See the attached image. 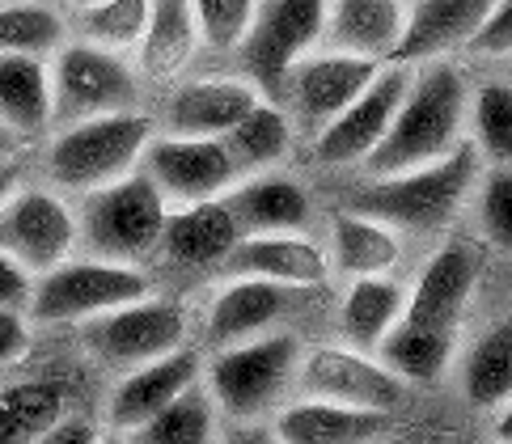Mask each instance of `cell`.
<instances>
[{"instance_id": "cell-28", "label": "cell", "mask_w": 512, "mask_h": 444, "mask_svg": "<svg viewBox=\"0 0 512 444\" xmlns=\"http://www.w3.org/2000/svg\"><path fill=\"white\" fill-rule=\"evenodd\" d=\"M407 288L394 275H356L339 301V335L356 351H377V343L390 335L398 322Z\"/></svg>"}, {"instance_id": "cell-32", "label": "cell", "mask_w": 512, "mask_h": 444, "mask_svg": "<svg viewBox=\"0 0 512 444\" xmlns=\"http://www.w3.org/2000/svg\"><path fill=\"white\" fill-rule=\"evenodd\" d=\"M508 390H512V326L504 318L474 339L470 356L462 364V394L474 406L491 411L496 402L508 398Z\"/></svg>"}, {"instance_id": "cell-10", "label": "cell", "mask_w": 512, "mask_h": 444, "mask_svg": "<svg viewBox=\"0 0 512 444\" xmlns=\"http://www.w3.org/2000/svg\"><path fill=\"white\" fill-rule=\"evenodd\" d=\"M309 398H331L347 406L398 411L407 402V381L394 377L373 351H356L347 343H318L297 356V377Z\"/></svg>"}, {"instance_id": "cell-26", "label": "cell", "mask_w": 512, "mask_h": 444, "mask_svg": "<svg viewBox=\"0 0 512 444\" xmlns=\"http://www.w3.org/2000/svg\"><path fill=\"white\" fill-rule=\"evenodd\" d=\"M204 47L187 0H149V22L136 43V72L157 85L174 81Z\"/></svg>"}, {"instance_id": "cell-18", "label": "cell", "mask_w": 512, "mask_h": 444, "mask_svg": "<svg viewBox=\"0 0 512 444\" xmlns=\"http://www.w3.org/2000/svg\"><path fill=\"white\" fill-rule=\"evenodd\" d=\"M199 373H204V360H199L195 347H174L166 356H153L144 364H132L127 373L115 381L111 398H106V423L115 432H132L140 428L149 415H157L182 385H191Z\"/></svg>"}, {"instance_id": "cell-40", "label": "cell", "mask_w": 512, "mask_h": 444, "mask_svg": "<svg viewBox=\"0 0 512 444\" xmlns=\"http://www.w3.org/2000/svg\"><path fill=\"white\" fill-rule=\"evenodd\" d=\"M30 288H34V275L17 263L13 254L0 250V309H22L26 313Z\"/></svg>"}, {"instance_id": "cell-39", "label": "cell", "mask_w": 512, "mask_h": 444, "mask_svg": "<svg viewBox=\"0 0 512 444\" xmlns=\"http://www.w3.org/2000/svg\"><path fill=\"white\" fill-rule=\"evenodd\" d=\"M466 47L474 55H491V60L508 55V47H512V0H496V5L483 13V22L470 30Z\"/></svg>"}, {"instance_id": "cell-35", "label": "cell", "mask_w": 512, "mask_h": 444, "mask_svg": "<svg viewBox=\"0 0 512 444\" xmlns=\"http://www.w3.org/2000/svg\"><path fill=\"white\" fill-rule=\"evenodd\" d=\"M144 22H149V0H94V5L81 9L77 30L85 43L132 55L144 34Z\"/></svg>"}, {"instance_id": "cell-22", "label": "cell", "mask_w": 512, "mask_h": 444, "mask_svg": "<svg viewBox=\"0 0 512 444\" xmlns=\"http://www.w3.org/2000/svg\"><path fill=\"white\" fill-rule=\"evenodd\" d=\"M407 30V0H326L318 47L390 60Z\"/></svg>"}, {"instance_id": "cell-4", "label": "cell", "mask_w": 512, "mask_h": 444, "mask_svg": "<svg viewBox=\"0 0 512 444\" xmlns=\"http://www.w3.org/2000/svg\"><path fill=\"white\" fill-rule=\"evenodd\" d=\"M170 203L157 191V182L136 165L115 182H102L94 191H81L77 203V246L94 258L111 263H149L161 246Z\"/></svg>"}, {"instance_id": "cell-24", "label": "cell", "mask_w": 512, "mask_h": 444, "mask_svg": "<svg viewBox=\"0 0 512 444\" xmlns=\"http://www.w3.org/2000/svg\"><path fill=\"white\" fill-rule=\"evenodd\" d=\"M491 5L496 0H415V5H407V30H402L390 60L419 64L466 47L470 30L483 22Z\"/></svg>"}, {"instance_id": "cell-41", "label": "cell", "mask_w": 512, "mask_h": 444, "mask_svg": "<svg viewBox=\"0 0 512 444\" xmlns=\"http://www.w3.org/2000/svg\"><path fill=\"white\" fill-rule=\"evenodd\" d=\"M30 347V322L22 309H0V368L22 360Z\"/></svg>"}, {"instance_id": "cell-17", "label": "cell", "mask_w": 512, "mask_h": 444, "mask_svg": "<svg viewBox=\"0 0 512 444\" xmlns=\"http://www.w3.org/2000/svg\"><path fill=\"white\" fill-rule=\"evenodd\" d=\"M225 275H259L288 288H318L331 275V258L309 233H242L221 258Z\"/></svg>"}, {"instance_id": "cell-27", "label": "cell", "mask_w": 512, "mask_h": 444, "mask_svg": "<svg viewBox=\"0 0 512 444\" xmlns=\"http://www.w3.org/2000/svg\"><path fill=\"white\" fill-rule=\"evenodd\" d=\"M0 123L22 140L51 127V64L43 55L0 51Z\"/></svg>"}, {"instance_id": "cell-43", "label": "cell", "mask_w": 512, "mask_h": 444, "mask_svg": "<svg viewBox=\"0 0 512 444\" xmlns=\"http://www.w3.org/2000/svg\"><path fill=\"white\" fill-rule=\"evenodd\" d=\"M17 148H22V136H13L5 123H0V157H17Z\"/></svg>"}, {"instance_id": "cell-38", "label": "cell", "mask_w": 512, "mask_h": 444, "mask_svg": "<svg viewBox=\"0 0 512 444\" xmlns=\"http://www.w3.org/2000/svg\"><path fill=\"white\" fill-rule=\"evenodd\" d=\"M187 5H191V17H195L199 43L216 47V51H229V47H237L246 39L259 0H187Z\"/></svg>"}, {"instance_id": "cell-16", "label": "cell", "mask_w": 512, "mask_h": 444, "mask_svg": "<svg viewBox=\"0 0 512 444\" xmlns=\"http://www.w3.org/2000/svg\"><path fill=\"white\" fill-rule=\"evenodd\" d=\"M297 292L301 288L259 280V275H229V284L208 305V326H204L208 347L212 351L233 347L254 335H267V330H280L288 309L297 305Z\"/></svg>"}, {"instance_id": "cell-1", "label": "cell", "mask_w": 512, "mask_h": 444, "mask_svg": "<svg viewBox=\"0 0 512 444\" xmlns=\"http://www.w3.org/2000/svg\"><path fill=\"white\" fill-rule=\"evenodd\" d=\"M466 110H470V85L462 77V68L449 64L445 55L411 64L407 89H402V102L394 110L386 136L360 161V170L369 178H381V174L415 170L424 161L445 157L449 148L466 140L462 136Z\"/></svg>"}, {"instance_id": "cell-20", "label": "cell", "mask_w": 512, "mask_h": 444, "mask_svg": "<svg viewBox=\"0 0 512 444\" xmlns=\"http://www.w3.org/2000/svg\"><path fill=\"white\" fill-rule=\"evenodd\" d=\"M237 237H242V229H237L225 195L195 199V203H170L157 254H166L174 267H191V271L221 267V258L233 250Z\"/></svg>"}, {"instance_id": "cell-14", "label": "cell", "mask_w": 512, "mask_h": 444, "mask_svg": "<svg viewBox=\"0 0 512 444\" xmlns=\"http://www.w3.org/2000/svg\"><path fill=\"white\" fill-rule=\"evenodd\" d=\"M381 64L386 60H373V55H347V51H326V47L305 51L284 77L288 102H292V127L318 136L377 77Z\"/></svg>"}, {"instance_id": "cell-42", "label": "cell", "mask_w": 512, "mask_h": 444, "mask_svg": "<svg viewBox=\"0 0 512 444\" xmlns=\"http://www.w3.org/2000/svg\"><path fill=\"white\" fill-rule=\"evenodd\" d=\"M13 187H17V165H13V157H0V203L9 199Z\"/></svg>"}, {"instance_id": "cell-5", "label": "cell", "mask_w": 512, "mask_h": 444, "mask_svg": "<svg viewBox=\"0 0 512 444\" xmlns=\"http://www.w3.org/2000/svg\"><path fill=\"white\" fill-rule=\"evenodd\" d=\"M301 343L288 330H267L246 343L216 347L204 364V385L216 402V411L229 419H259L280 402V394L297 377Z\"/></svg>"}, {"instance_id": "cell-23", "label": "cell", "mask_w": 512, "mask_h": 444, "mask_svg": "<svg viewBox=\"0 0 512 444\" xmlns=\"http://www.w3.org/2000/svg\"><path fill=\"white\" fill-rule=\"evenodd\" d=\"M386 428H390V411L305 394L301 402L284 406L276 415L271 436L284 444H360V440H377Z\"/></svg>"}, {"instance_id": "cell-19", "label": "cell", "mask_w": 512, "mask_h": 444, "mask_svg": "<svg viewBox=\"0 0 512 444\" xmlns=\"http://www.w3.org/2000/svg\"><path fill=\"white\" fill-rule=\"evenodd\" d=\"M263 98V89L246 77H208L178 85L166 115L157 119V132L170 136H216L221 140L229 127L246 115V110Z\"/></svg>"}, {"instance_id": "cell-31", "label": "cell", "mask_w": 512, "mask_h": 444, "mask_svg": "<svg viewBox=\"0 0 512 444\" xmlns=\"http://www.w3.org/2000/svg\"><path fill=\"white\" fill-rule=\"evenodd\" d=\"M216 419H221V411H216L204 377H195L191 385H182L157 415H149L127 436L140 444H204L216 436Z\"/></svg>"}, {"instance_id": "cell-15", "label": "cell", "mask_w": 512, "mask_h": 444, "mask_svg": "<svg viewBox=\"0 0 512 444\" xmlns=\"http://www.w3.org/2000/svg\"><path fill=\"white\" fill-rule=\"evenodd\" d=\"M479 275H483L479 246H470V242L441 246L424 267H419L415 284L407 288V301H402L398 318L457 335V330H462L466 309L474 301V288H479Z\"/></svg>"}, {"instance_id": "cell-7", "label": "cell", "mask_w": 512, "mask_h": 444, "mask_svg": "<svg viewBox=\"0 0 512 444\" xmlns=\"http://www.w3.org/2000/svg\"><path fill=\"white\" fill-rule=\"evenodd\" d=\"M140 106V72L119 51L94 43H64L51 55V123Z\"/></svg>"}, {"instance_id": "cell-2", "label": "cell", "mask_w": 512, "mask_h": 444, "mask_svg": "<svg viewBox=\"0 0 512 444\" xmlns=\"http://www.w3.org/2000/svg\"><path fill=\"white\" fill-rule=\"evenodd\" d=\"M479 174H483V153L470 140H462L445 157L424 161L415 170L360 182L352 199H347V208L381 220V225L398 229L402 237H432L453 225V216L462 212Z\"/></svg>"}, {"instance_id": "cell-25", "label": "cell", "mask_w": 512, "mask_h": 444, "mask_svg": "<svg viewBox=\"0 0 512 444\" xmlns=\"http://www.w3.org/2000/svg\"><path fill=\"white\" fill-rule=\"evenodd\" d=\"M402 254H407V237L398 229L352 208L335 212L326 258H331V267L339 275H347V280H356V275H394Z\"/></svg>"}, {"instance_id": "cell-37", "label": "cell", "mask_w": 512, "mask_h": 444, "mask_svg": "<svg viewBox=\"0 0 512 444\" xmlns=\"http://www.w3.org/2000/svg\"><path fill=\"white\" fill-rule=\"evenodd\" d=\"M474 208H479V229L487 246L508 250L512 242V174L508 165H483L479 182H474Z\"/></svg>"}, {"instance_id": "cell-13", "label": "cell", "mask_w": 512, "mask_h": 444, "mask_svg": "<svg viewBox=\"0 0 512 444\" xmlns=\"http://www.w3.org/2000/svg\"><path fill=\"white\" fill-rule=\"evenodd\" d=\"M407 77H411V64H398V60L381 64L377 77L314 136V157L322 165H331V170L360 165L377 148V140L386 136V127L402 102V89H407Z\"/></svg>"}, {"instance_id": "cell-9", "label": "cell", "mask_w": 512, "mask_h": 444, "mask_svg": "<svg viewBox=\"0 0 512 444\" xmlns=\"http://www.w3.org/2000/svg\"><path fill=\"white\" fill-rule=\"evenodd\" d=\"M0 250L30 275L64 263L77 250V208L56 187H13L0 203Z\"/></svg>"}, {"instance_id": "cell-34", "label": "cell", "mask_w": 512, "mask_h": 444, "mask_svg": "<svg viewBox=\"0 0 512 444\" xmlns=\"http://www.w3.org/2000/svg\"><path fill=\"white\" fill-rule=\"evenodd\" d=\"M68 43V22L64 13L34 5V0H13L0 5V51L17 55H56Z\"/></svg>"}, {"instance_id": "cell-36", "label": "cell", "mask_w": 512, "mask_h": 444, "mask_svg": "<svg viewBox=\"0 0 512 444\" xmlns=\"http://www.w3.org/2000/svg\"><path fill=\"white\" fill-rule=\"evenodd\" d=\"M466 119H474V148L491 165H508L512 157V89L508 81H487L474 94Z\"/></svg>"}, {"instance_id": "cell-11", "label": "cell", "mask_w": 512, "mask_h": 444, "mask_svg": "<svg viewBox=\"0 0 512 444\" xmlns=\"http://www.w3.org/2000/svg\"><path fill=\"white\" fill-rule=\"evenodd\" d=\"M140 170L157 182L166 203H195V199H216L225 195L242 170L233 165L225 140L216 136H170L153 132L144 144Z\"/></svg>"}, {"instance_id": "cell-3", "label": "cell", "mask_w": 512, "mask_h": 444, "mask_svg": "<svg viewBox=\"0 0 512 444\" xmlns=\"http://www.w3.org/2000/svg\"><path fill=\"white\" fill-rule=\"evenodd\" d=\"M157 119L140 106L111 110V115H89L64 123L47 148V182L64 195L94 191L102 182H115L127 170H136L144 144L153 140Z\"/></svg>"}, {"instance_id": "cell-44", "label": "cell", "mask_w": 512, "mask_h": 444, "mask_svg": "<svg viewBox=\"0 0 512 444\" xmlns=\"http://www.w3.org/2000/svg\"><path fill=\"white\" fill-rule=\"evenodd\" d=\"M64 5H72V9H85V5H94V0H64Z\"/></svg>"}, {"instance_id": "cell-29", "label": "cell", "mask_w": 512, "mask_h": 444, "mask_svg": "<svg viewBox=\"0 0 512 444\" xmlns=\"http://www.w3.org/2000/svg\"><path fill=\"white\" fill-rule=\"evenodd\" d=\"M292 136H297V127H292V115L284 106H276L267 94L254 102L242 119H237L229 132L221 136L233 165L246 174H259V170H276V165L292 153Z\"/></svg>"}, {"instance_id": "cell-21", "label": "cell", "mask_w": 512, "mask_h": 444, "mask_svg": "<svg viewBox=\"0 0 512 444\" xmlns=\"http://www.w3.org/2000/svg\"><path fill=\"white\" fill-rule=\"evenodd\" d=\"M225 203L242 233H309V220H314L309 191L280 170L237 178L225 191Z\"/></svg>"}, {"instance_id": "cell-6", "label": "cell", "mask_w": 512, "mask_h": 444, "mask_svg": "<svg viewBox=\"0 0 512 444\" xmlns=\"http://www.w3.org/2000/svg\"><path fill=\"white\" fill-rule=\"evenodd\" d=\"M153 292V280L136 263H111V258H64V263L34 275L30 288V322H85L115 309L123 301Z\"/></svg>"}, {"instance_id": "cell-33", "label": "cell", "mask_w": 512, "mask_h": 444, "mask_svg": "<svg viewBox=\"0 0 512 444\" xmlns=\"http://www.w3.org/2000/svg\"><path fill=\"white\" fill-rule=\"evenodd\" d=\"M68 415L64 390L51 381H26L0 390V440H43Z\"/></svg>"}, {"instance_id": "cell-30", "label": "cell", "mask_w": 512, "mask_h": 444, "mask_svg": "<svg viewBox=\"0 0 512 444\" xmlns=\"http://www.w3.org/2000/svg\"><path fill=\"white\" fill-rule=\"evenodd\" d=\"M453 351H457V335H449V330H432L398 318L373 356L407 385H436L449 373Z\"/></svg>"}, {"instance_id": "cell-12", "label": "cell", "mask_w": 512, "mask_h": 444, "mask_svg": "<svg viewBox=\"0 0 512 444\" xmlns=\"http://www.w3.org/2000/svg\"><path fill=\"white\" fill-rule=\"evenodd\" d=\"M322 13H326V0H259L246 39L237 43L250 81L259 89L284 85L288 68L297 64L305 51L318 47Z\"/></svg>"}, {"instance_id": "cell-8", "label": "cell", "mask_w": 512, "mask_h": 444, "mask_svg": "<svg viewBox=\"0 0 512 444\" xmlns=\"http://www.w3.org/2000/svg\"><path fill=\"white\" fill-rule=\"evenodd\" d=\"M187 330H191V318L178 301L144 292L136 301H123L115 309L98 313V318H85V343L102 360L132 368V364H144V360L182 347L187 343Z\"/></svg>"}]
</instances>
